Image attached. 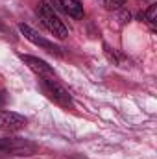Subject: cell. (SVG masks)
I'll use <instances>...</instances> for the list:
<instances>
[{"instance_id": "obj_1", "label": "cell", "mask_w": 157, "mask_h": 159, "mask_svg": "<svg viewBox=\"0 0 157 159\" xmlns=\"http://www.w3.org/2000/svg\"><path fill=\"white\" fill-rule=\"evenodd\" d=\"M37 15H39L41 22L44 24V28L52 35H56L57 39H67L69 37V30H67L65 22L59 19V15L54 11V7L48 2L41 0L39 4H37Z\"/></svg>"}, {"instance_id": "obj_2", "label": "cell", "mask_w": 157, "mask_h": 159, "mask_svg": "<svg viewBox=\"0 0 157 159\" xmlns=\"http://www.w3.org/2000/svg\"><path fill=\"white\" fill-rule=\"evenodd\" d=\"M41 89L43 93L57 106L65 107V109H72L74 107V102H72V96L70 93L57 81L56 78H41Z\"/></svg>"}, {"instance_id": "obj_3", "label": "cell", "mask_w": 157, "mask_h": 159, "mask_svg": "<svg viewBox=\"0 0 157 159\" xmlns=\"http://www.w3.org/2000/svg\"><path fill=\"white\" fill-rule=\"evenodd\" d=\"M37 152V144L19 137H0V154L9 156H34Z\"/></svg>"}, {"instance_id": "obj_4", "label": "cell", "mask_w": 157, "mask_h": 159, "mask_svg": "<svg viewBox=\"0 0 157 159\" xmlns=\"http://www.w3.org/2000/svg\"><path fill=\"white\" fill-rule=\"evenodd\" d=\"M19 30H20V34L24 35V39H28L30 43H34V44H37L41 48H44L46 52H50V54H56V56H61V48L57 46V44H54L52 41L44 39L43 35H39L34 28H30L28 24H19Z\"/></svg>"}, {"instance_id": "obj_5", "label": "cell", "mask_w": 157, "mask_h": 159, "mask_svg": "<svg viewBox=\"0 0 157 159\" xmlns=\"http://www.w3.org/2000/svg\"><path fill=\"white\" fill-rule=\"evenodd\" d=\"M26 124H28V119L24 115L0 109V129L2 131H20L26 128Z\"/></svg>"}, {"instance_id": "obj_6", "label": "cell", "mask_w": 157, "mask_h": 159, "mask_svg": "<svg viewBox=\"0 0 157 159\" xmlns=\"http://www.w3.org/2000/svg\"><path fill=\"white\" fill-rule=\"evenodd\" d=\"M19 57L24 61V65L30 69V70H34L39 78H56V72H54V69L44 61V59H39V57H35V56H28V54H19Z\"/></svg>"}, {"instance_id": "obj_7", "label": "cell", "mask_w": 157, "mask_h": 159, "mask_svg": "<svg viewBox=\"0 0 157 159\" xmlns=\"http://www.w3.org/2000/svg\"><path fill=\"white\" fill-rule=\"evenodd\" d=\"M59 6H61V9H63L67 15H70L72 19H83V15H85L81 0H59Z\"/></svg>"}, {"instance_id": "obj_8", "label": "cell", "mask_w": 157, "mask_h": 159, "mask_svg": "<svg viewBox=\"0 0 157 159\" xmlns=\"http://www.w3.org/2000/svg\"><path fill=\"white\" fill-rule=\"evenodd\" d=\"M155 9H157V6H155V4H152V6L148 7V11H146L144 15H141V17H144V19H146L152 26L155 24Z\"/></svg>"}, {"instance_id": "obj_9", "label": "cell", "mask_w": 157, "mask_h": 159, "mask_svg": "<svg viewBox=\"0 0 157 159\" xmlns=\"http://www.w3.org/2000/svg\"><path fill=\"white\" fill-rule=\"evenodd\" d=\"M126 4V0H104V6L107 9H120Z\"/></svg>"}, {"instance_id": "obj_10", "label": "cell", "mask_w": 157, "mask_h": 159, "mask_svg": "<svg viewBox=\"0 0 157 159\" xmlns=\"http://www.w3.org/2000/svg\"><path fill=\"white\" fill-rule=\"evenodd\" d=\"M7 102V93L6 91H0V107H4Z\"/></svg>"}]
</instances>
